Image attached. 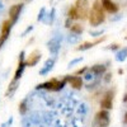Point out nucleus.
I'll list each match as a JSON object with an SVG mask.
<instances>
[{
	"instance_id": "20e7f679",
	"label": "nucleus",
	"mask_w": 127,
	"mask_h": 127,
	"mask_svg": "<svg viewBox=\"0 0 127 127\" xmlns=\"http://www.w3.org/2000/svg\"><path fill=\"white\" fill-rule=\"evenodd\" d=\"M61 41H62V37L60 34H56L47 42V48L54 56H57L59 54V51L61 48Z\"/></svg>"
},
{
	"instance_id": "c756f323",
	"label": "nucleus",
	"mask_w": 127,
	"mask_h": 127,
	"mask_svg": "<svg viewBox=\"0 0 127 127\" xmlns=\"http://www.w3.org/2000/svg\"><path fill=\"white\" fill-rule=\"evenodd\" d=\"M118 48V45H111L109 47H107V50H117Z\"/></svg>"
},
{
	"instance_id": "f03ea898",
	"label": "nucleus",
	"mask_w": 127,
	"mask_h": 127,
	"mask_svg": "<svg viewBox=\"0 0 127 127\" xmlns=\"http://www.w3.org/2000/svg\"><path fill=\"white\" fill-rule=\"evenodd\" d=\"M66 78L62 79V80H59V79H52L50 81H46V83H42V84H38L36 89H47V90H52V92H59L66 85Z\"/></svg>"
},
{
	"instance_id": "4468645a",
	"label": "nucleus",
	"mask_w": 127,
	"mask_h": 127,
	"mask_svg": "<svg viewBox=\"0 0 127 127\" xmlns=\"http://www.w3.org/2000/svg\"><path fill=\"white\" fill-rule=\"evenodd\" d=\"M26 67H27V65H26V61H19V64H18V67H17V70H15V74H14V78H13V80L19 81V80H20V78H22V75H23L24 70H26Z\"/></svg>"
},
{
	"instance_id": "39448f33",
	"label": "nucleus",
	"mask_w": 127,
	"mask_h": 127,
	"mask_svg": "<svg viewBox=\"0 0 127 127\" xmlns=\"http://www.w3.org/2000/svg\"><path fill=\"white\" fill-rule=\"evenodd\" d=\"M23 8H24V4H22V3H20V4H14V5L10 6V9H9V20L12 22L13 26L18 22V19L20 17V13H22Z\"/></svg>"
},
{
	"instance_id": "c85d7f7f",
	"label": "nucleus",
	"mask_w": 127,
	"mask_h": 127,
	"mask_svg": "<svg viewBox=\"0 0 127 127\" xmlns=\"http://www.w3.org/2000/svg\"><path fill=\"white\" fill-rule=\"evenodd\" d=\"M84 78H85L87 80H90V79H93V74L90 72V74H85V75H84Z\"/></svg>"
},
{
	"instance_id": "cd10ccee",
	"label": "nucleus",
	"mask_w": 127,
	"mask_h": 127,
	"mask_svg": "<svg viewBox=\"0 0 127 127\" xmlns=\"http://www.w3.org/2000/svg\"><path fill=\"white\" fill-rule=\"evenodd\" d=\"M88 70V67H83V69H79L78 71H76V75H81V74H84Z\"/></svg>"
},
{
	"instance_id": "6e6552de",
	"label": "nucleus",
	"mask_w": 127,
	"mask_h": 127,
	"mask_svg": "<svg viewBox=\"0 0 127 127\" xmlns=\"http://www.w3.org/2000/svg\"><path fill=\"white\" fill-rule=\"evenodd\" d=\"M102 109H112L113 108V92L108 90L104 94V98L100 100Z\"/></svg>"
},
{
	"instance_id": "473e14b6",
	"label": "nucleus",
	"mask_w": 127,
	"mask_h": 127,
	"mask_svg": "<svg viewBox=\"0 0 127 127\" xmlns=\"http://www.w3.org/2000/svg\"><path fill=\"white\" fill-rule=\"evenodd\" d=\"M123 102H125V103H127V94L125 95V98H123Z\"/></svg>"
},
{
	"instance_id": "bb28decb",
	"label": "nucleus",
	"mask_w": 127,
	"mask_h": 127,
	"mask_svg": "<svg viewBox=\"0 0 127 127\" xmlns=\"http://www.w3.org/2000/svg\"><path fill=\"white\" fill-rule=\"evenodd\" d=\"M71 24H72V19H71V18H67L66 22H65V27H66V28H70Z\"/></svg>"
},
{
	"instance_id": "1a4fd4ad",
	"label": "nucleus",
	"mask_w": 127,
	"mask_h": 127,
	"mask_svg": "<svg viewBox=\"0 0 127 127\" xmlns=\"http://www.w3.org/2000/svg\"><path fill=\"white\" fill-rule=\"evenodd\" d=\"M55 62H56V56H54L52 59H48V60L45 62V65L41 67V70H39V75H42V76L47 75V74H48L52 69H54Z\"/></svg>"
},
{
	"instance_id": "0eeeda50",
	"label": "nucleus",
	"mask_w": 127,
	"mask_h": 127,
	"mask_svg": "<svg viewBox=\"0 0 127 127\" xmlns=\"http://www.w3.org/2000/svg\"><path fill=\"white\" fill-rule=\"evenodd\" d=\"M12 22L8 19L5 20V22L3 23V28H1V33H0V48L3 47V45L5 43V42L8 41L9 36H10V32H12Z\"/></svg>"
},
{
	"instance_id": "b1692460",
	"label": "nucleus",
	"mask_w": 127,
	"mask_h": 127,
	"mask_svg": "<svg viewBox=\"0 0 127 127\" xmlns=\"http://www.w3.org/2000/svg\"><path fill=\"white\" fill-rule=\"evenodd\" d=\"M102 33H103V29H102V31H97V32H92V31H90V36H93V37L102 36Z\"/></svg>"
},
{
	"instance_id": "72a5a7b5",
	"label": "nucleus",
	"mask_w": 127,
	"mask_h": 127,
	"mask_svg": "<svg viewBox=\"0 0 127 127\" xmlns=\"http://www.w3.org/2000/svg\"><path fill=\"white\" fill-rule=\"evenodd\" d=\"M26 1H32V0H26Z\"/></svg>"
},
{
	"instance_id": "f3484780",
	"label": "nucleus",
	"mask_w": 127,
	"mask_h": 127,
	"mask_svg": "<svg viewBox=\"0 0 127 127\" xmlns=\"http://www.w3.org/2000/svg\"><path fill=\"white\" fill-rule=\"evenodd\" d=\"M69 29H70V32H71L72 34H76V36H80V34L83 33V27H81V24H79V23L71 24V27H70Z\"/></svg>"
},
{
	"instance_id": "412c9836",
	"label": "nucleus",
	"mask_w": 127,
	"mask_h": 127,
	"mask_svg": "<svg viewBox=\"0 0 127 127\" xmlns=\"http://www.w3.org/2000/svg\"><path fill=\"white\" fill-rule=\"evenodd\" d=\"M46 8L45 6H42L41 8V10H39V13H38V17H37V20L38 22H42V20L45 19V17H46Z\"/></svg>"
},
{
	"instance_id": "a211bd4d",
	"label": "nucleus",
	"mask_w": 127,
	"mask_h": 127,
	"mask_svg": "<svg viewBox=\"0 0 127 127\" xmlns=\"http://www.w3.org/2000/svg\"><path fill=\"white\" fill-rule=\"evenodd\" d=\"M97 43H99V41H97V42H84V43H83V45H80L76 50H78V51H87V50H89V48L94 47Z\"/></svg>"
},
{
	"instance_id": "423d86ee",
	"label": "nucleus",
	"mask_w": 127,
	"mask_h": 127,
	"mask_svg": "<svg viewBox=\"0 0 127 127\" xmlns=\"http://www.w3.org/2000/svg\"><path fill=\"white\" fill-rule=\"evenodd\" d=\"M95 121H97L99 127H108L109 126V112L108 109H100L97 116H95Z\"/></svg>"
},
{
	"instance_id": "9b49d317",
	"label": "nucleus",
	"mask_w": 127,
	"mask_h": 127,
	"mask_svg": "<svg viewBox=\"0 0 127 127\" xmlns=\"http://www.w3.org/2000/svg\"><path fill=\"white\" fill-rule=\"evenodd\" d=\"M66 80L74 89H81L83 84H84V81L80 76H70L69 75V76H66Z\"/></svg>"
},
{
	"instance_id": "9d476101",
	"label": "nucleus",
	"mask_w": 127,
	"mask_h": 127,
	"mask_svg": "<svg viewBox=\"0 0 127 127\" xmlns=\"http://www.w3.org/2000/svg\"><path fill=\"white\" fill-rule=\"evenodd\" d=\"M102 5H103V9H105L111 14L118 12V5L114 1H112V0H102Z\"/></svg>"
},
{
	"instance_id": "6ab92c4d",
	"label": "nucleus",
	"mask_w": 127,
	"mask_h": 127,
	"mask_svg": "<svg viewBox=\"0 0 127 127\" xmlns=\"http://www.w3.org/2000/svg\"><path fill=\"white\" fill-rule=\"evenodd\" d=\"M67 18H71L72 20H74V19H78V13H76L75 6H71V8L69 9V12H67Z\"/></svg>"
},
{
	"instance_id": "2eb2a0df",
	"label": "nucleus",
	"mask_w": 127,
	"mask_h": 127,
	"mask_svg": "<svg viewBox=\"0 0 127 127\" xmlns=\"http://www.w3.org/2000/svg\"><path fill=\"white\" fill-rule=\"evenodd\" d=\"M55 14H56V9H55V8H52V9H51V12L46 14L45 19L42 20V22L46 23V24H52V23H54V20H55Z\"/></svg>"
},
{
	"instance_id": "5701e85b",
	"label": "nucleus",
	"mask_w": 127,
	"mask_h": 127,
	"mask_svg": "<svg viewBox=\"0 0 127 127\" xmlns=\"http://www.w3.org/2000/svg\"><path fill=\"white\" fill-rule=\"evenodd\" d=\"M12 123H13V117H10V118H8L6 122L1 123V127H10V125H12Z\"/></svg>"
},
{
	"instance_id": "2f4dec72",
	"label": "nucleus",
	"mask_w": 127,
	"mask_h": 127,
	"mask_svg": "<svg viewBox=\"0 0 127 127\" xmlns=\"http://www.w3.org/2000/svg\"><path fill=\"white\" fill-rule=\"evenodd\" d=\"M123 122H125V123H127V113L125 114V120H123Z\"/></svg>"
},
{
	"instance_id": "dca6fc26",
	"label": "nucleus",
	"mask_w": 127,
	"mask_h": 127,
	"mask_svg": "<svg viewBox=\"0 0 127 127\" xmlns=\"http://www.w3.org/2000/svg\"><path fill=\"white\" fill-rule=\"evenodd\" d=\"M126 59H127V47H123L116 54V60L118 62H123Z\"/></svg>"
},
{
	"instance_id": "393cba45",
	"label": "nucleus",
	"mask_w": 127,
	"mask_h": 127,
	"mask_svg": "<svg viewBox=\"0 0 127 127\" xmlns=\"http://www.w3.org/2000/svg\"><path fill=\"white\" fill-rule=\"evenodd\" d=\"M32 31H33V26H29V27L23 32V33H22V36H23V37H24V36H27V34L29 33V32H32Z\"/></svg>"
},
{
	"instance_id": "f8f14e48",
	"label": "nucleus",
	"mask_w": 127,
	"mask_h": 127,
	"mask_svg": "<svg viewBox=\"0 0 127 127\" xmlns=\"http://www.w3.org/2000/svg\"><path fill=\"white\" fill-rule=\"evenodd\" d=\"M105 71H107V66L103 64H97V65H93L90 67V72L95 76H102Z\"/></svg>"
},
{
	"instance_id": "a878e982",
	"label": "nucleus",
	"mask_w": 127,
	"mask_h": 127,
	"mask_svg": "<svg viewBox=\"0 0 127 127\" xmlns=\"http://www.w3.org/2000/svg\"><path fill=\"white\" fill-rule=\"evenodd\" d=\"M70 36H71V34H70ZM72 36H74V34H72ZM72 36L69 37V42H71V43H75V42L79 39V36H76V34H75V37H72Z\"/></svg>"
},
{
	"instance_id": "7c9ffc66",
	"label": "nucleus",
	"mask_w": 127,
	"mask_h": 127,
	"mask_svg": "<svg viewBox=\"0 0 127 127\" xmlns=\"http://www.w3.org/2000/svg\"><path fill=\"white\" fill-rule=\"evenodd\" d=\"M121 18H122V15L118 14V17H113V18H111V20H118V19H121Z\"/></svg>"
},
{
	"instance_id": "7ed1b4c3",
	"label": "nucleus",
	"mask_w": 127,
	"mask_h": 127,
	"mask_svg": "<svg viewBox=\"0 0 127 127\" xmlns=\"http://www.w3.org/2000/svg\"><path fill=\"white\" fill-rule=\"evenodd\" d=\"M75 9L78 13V19H87L89 17V1L88 0H76L75 3Z\"/></svg>"
},
{
	"instance_id": "aec40b11",
	"label": "nucleus",
	"mask_w": 127,
	"mask_h": 127,
	"mask_svg": "<svg viewBox=\"0 0 127 127\" xmlns=\"http://www.w3.org/2000/svg\"><path fill=\"white\" fill-rule=\"evenodd\" d=\"M27 109H28V107H27V99H24V100H22L19 103V113L20 114H26Z\"/></svg>"
},
{
	"instance_id": "4be33fe9",
	"label": "nucleus",
	"mask_w": 127,
	"mask_h": 127,
	"mask_svg": "<svg viewBox=\"0 0 127 127\" xmlns=\"http://www.w3.org/2000/svg\"><path fill=\"white\" fill-rule=\"evenodd\" d=\"M81 61H83V57H81V56L78 57V59H74V60H71V61L69 62V66H67V67H71V66L76 65V64H79V62H81Z\"/></svg>"
},
{
	"instance_id": "f257e3e1",
	"label": "nucleus",
	"mask_w": 127,
	"mask_h": 127,
	"mask_svg": "<svg viewBox=\"0 0 127 127\" xmlns=\"http://www.w3.org/2000/svg\"><path fill=\"white\" fill-rule=\"evenodd\" d=\"M89 23L93 27H98L100 26L104 20H105V14H104V10H103V5L102 1L99 0H95L92 5V10L89 12Z\"/></svg>"
},
{
	"instance_id": "ddd939ff",
	"label": "nucleus",
	"mask_w": 127,
	"mask_h": 127,
	"mask_svg": "<svg viewBox=\"0 0 127 127\" xmlns=\"http://www.w3.org/2000/svg\"><path fill=\"white\" fill-rule=\"evenodd\" d=\"M41 60V54H39V51H33V52H32V55H31V57L26 61V65L27 66H34V65H37V64H38V61Z\"/></svg>"
}]
</instances>
